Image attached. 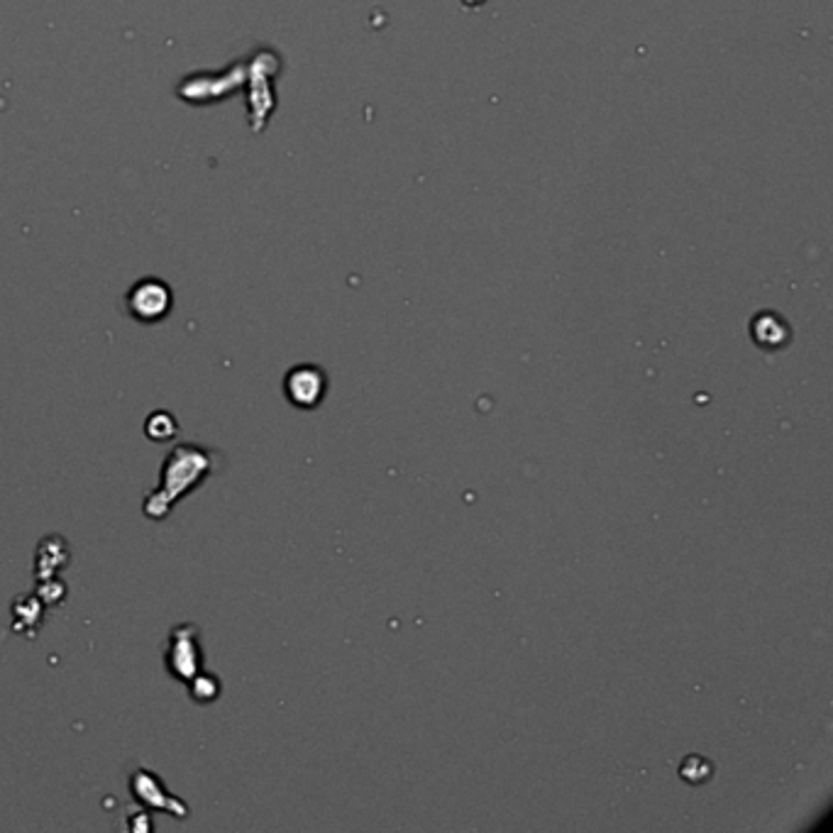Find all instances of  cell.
I'll return each instance as SVG.
<instances>
[{"label": "cell", "mask_w": 833, "mask_h": 833, "mask_svg": "<svg viewBox=\"0 0 833 833\" xmlns=\"http://www.w3.org/2000/svg\"><path fill=\"white\" fill-rule=\"evenodd\" d=\"M167 667L176 680L189 682L201 672V643H198V628L191 623L176 626L169 636Z\"/></svg>", "instance_id": "7a4b0ae2"}, {"label": "cell", "mask_w": 833, "mask_h": 833, "mask_svg": "<svg viewBox=\"0 0 833 833\" xmlns=\"http://www.w3.org/2000/svg\"><path fill=\"white\" fill-rule=\"evenodd\" d=\"M284 391L294 406H318L325 394V374L318 367H311V364H301V367H294L286 374Z\"/></svg>", "instance_id": "277c9868"}, {"label": "cell", "mask_w": 833, "mask_h": 833, "mask_svg": "<svg viewBox=\"0 0 833 833\" xmlns=\"http://www.w3.org/2000/svg\"><path fill=\"white\" fill-rule=\"evenodd\" d=\"M13 616L18 619V616H25L22 619V628H25L27 621H32V626H40V619H42V601L37 597H18V601L13 604Z\"/></svg>", "instance_id": "ba28073f"}, {"label": "cell", "mask_w": 833, "mask_h": 833, "mask_svg": "<svg viewBox=\"0 0 833 833\" xmlns=\"http://www.w3.org/2000/svg\"><path fill=\"white\" fill-rule=\"evenodd\" d=\"M147 438L154 440V443H169L179 435V423L171 416L169 411H154L145 423Z\"/></svg>", "instance_id": "8992f818"}, {"label": "cell", "mask_w": 833, "mask_h": 833, "mask_svg": "<svg viewBox=\"0 0 833 833\" xmlns=\"http://www.w3.org/2000/svg\"><path fill=\"white\" fill-rule=\"evenodd\" d=\"M189 692L196 702L211 704L220 697V680L215 675H208V672H198L189 680Z\"/></svg>", "instance_id": "52a82bcc"}, {"label": "cell", "mask_w": 833, "mask_h": 833, "mask_svg": "<svg viewBox=\"0 0 833 833\" xmlns=\"http://www.w3.org/2000/svg\"><path fill=\"white\" fill-rule=\"evenodd\" d=\"M215 470V452L203 450L198 445H176L169 452L159 474V487L147 496L145 513L152 521H162L171 506L196 489L203 479Z\"/></svg>", "instance_id": "6da1fadb"}, {"label": "cell", "mask_w": 833, "mask_h": 833, "mask_svg": "<svg viewBox=\"0 0 833 833\" xmlns=\"http://www.w3.org/2000/svg\"><path fill=\"white\" fill-rule=\"evenodd\" d=\"M130 313L142 323H154L164 318L171 308V294L162 281H142L128 296Z\"/></svg>", "instance_id": "3957f363"}, {"label": "cell", "mask_w": 833, "mask_h": 833, "mask_svg": "<svg viewBox=\"0 0 833 833\" xmlns=\"http://www.w3.org/2000/svg\"><path fill=\"white\" fill-rule=\"evenodd\" d=\"M69 560V548L64 538H44L37 548V577H54Z\"/></svg>", "instance_id": "5b68a950"}, {"label": "cell", "mask_w": 833, "mask_h": 833, "mask_svg": "<svg viewBox=\"0 0 833 833\" xmlns=\"http://www.w3.org/2000/svg\"><path fill=\"white\" fill-rule=\"evenodd\" d=\"M37 594H40V601L42 604H59V601H64L66 597V587L64 582H59L57 577H47V579H40V589H37Z\"/></svg>", "instance_id": "9c48e42d"}]
</instances>
